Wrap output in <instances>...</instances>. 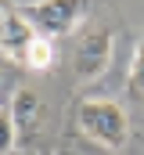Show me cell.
Segmentation results:
<instances>
[{
	"label": "cell",
	"instance_id": "cell-2",
	"mask_svg": "<svg viewBox=\"0 0 144 155\" xmlns=\"http://www.w3.org/2000/svg\"><path fill=\"white\" fill-rule=\"evenodd\" d=\"M15 7H18V15L33 25L36 33H40V36H47V40L72 33V29L87 18V7H83V4H76V0H54V4L36 0V4H15Z\"/></svg>",
	"mask_w": 144,
	"mask_h": 155
},
{
	"label": "cell",
	"instance_id": "cell-4",
	"mask_svg": "<svg viewBox=\"0 0 144 155\" xmlns=\"http://www.w3.org/2000/svg\"><path fill=\"white\" fill-rule=\"evenodd\" d=\"M11 116H15L18 134H33L36 126H40V97H36V90H29V87H18V90H15V97H11Z\"/></svg>",
	"mask_w": 144,
	"mask_h": 155
},
{
	"label": "cell",
	"instance_id": "cell-1",
	"mask_svg": "<svg viewBox=\"0 0 144 155\" xmlns=\"http://www.w3.org/2000/svg\"><path fill=\"white\" fill-rule=\"evenodd\" d=\"M76 126L108 152H119L130 144V116L119 101L112 97H83L76 105Z\"/></svg>",
	"mask_w": 144,
	"mask_h": 155
},
{
	"label": "cell",
	"instance_id": "cell-3",
	"mask_svg": "<svg viewBox=\"0 0 144 155\" xmlns=\"http://www.w3.org/2000/svg\"><path fill=\"white\" fill-rule=\"evenodd\" d=\"M112 54H115V33L112 29H90L83 33L72 54V72L79 83H94L112 69Z\"/></svg>",
	"mask_w": 144,
	"mask_h": 155
},
{
	"label": "cell",
	"instance_id": "cell-7",
	"mask_svg": "<svg viewBox=\"0 0 144 155\" xmlns=\"http://www.w3.org/2000/svg\"><path fill=\"white\" fill-rule=\"evenodd\" d=\"M18 144V126H15V116L11 108H0V155H11Z\"/></svg>",
	"mask_w": 144,
	"mask_h": 155
},
{
	"label": "cell",
	"instance_id": "cell-5",
	"mask_svg": "<svg viewBox=\"0 0 144 155\" xmlns=\"http://www.w3.org/2000/svg\"><path fill=\"white\" fill-rule=\"evenodd\" d=\"M54 61H58V47H54V40L40 36L36 33L33 43L25 47V54H22V69H33V72H47V69H54Z\"/></svg>",
	"mask_w": 144,
	"mask_h": 155
},
{
	"label": "cell",
	"instance_id": "cell-6",
	"mask_svg": "<svg viewBox=\"0 0 144 155\" xmlns=\"http://www.w3.org/2000/svg\"><path fill=\"white\" fill-rule=\"evenodd\" d=\"M126 90H130V97L144 101V36H141V43L133 47L130 69H126Z\"/></svg>",
	"mask_w": 144,
	"mask_h": 155
}]
</instances>
